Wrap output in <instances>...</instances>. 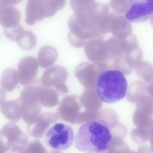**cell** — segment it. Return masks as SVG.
Masks as SVG:
<instances>
[{
    "label": "cell",
    "instance_id": "1",
    "mask_svg": "<svg viewBox=\"0 0 153 153\" xmlns=\"http://www.w3.org/2000/svg\"><path fill=\"white\" fill-rule=\"evenodd\" d=\"M112 139L107 122L101 120H90L80 127L75 145L78 150L86 153H102L107 149Z\"/></svg>",
    "mask_w": 153,
    "mask_h": 153
},
{
    "label": "cell",
    "instance_id": "2",
    "mask_svg": "<svg viewBox=\"0 0 153 153\" xmlns=\"http://www.w3.org/2000/svg\"><path fill=\"white\" fill-rule=\"evenodd\" d=\"M127 87L126 79L121 71L109 69L102 72L98 77L96 90L101 102L111 103L125 97Z\"/></svg>",
    "mask_w": 153,
    "mask_h": 153
},
{
    "label": "cell",
    "instance_id": "3",
    "mask_svg": "<svg viewBox=\"0 0 153 153\" xmlns=\"http://www.w3.org/2000/svg\"><path fill=\"white\" fill-rule=\"evenodd\" d=\"M92 8L88 7L75 11L68 20V26L70 30L68 39L75 47H82L85 40L93 36Z\"/></svg>",
    "mask_w": 153,
    "mask_h": 153
},
{
    "label": "cell",
    "instance_id": "4",
    "mask_svg": "<svg viewBox=\"0 0 153 153\" xmlns=\"http://www.w3.org/2000/svg\"><path fill=\"white\" fill-rule=\"evenodd\" d=\"M66 3L65 0H29L25 8V21L27 25H34L37 21L53 16Z\"/></svg>",
    "mask_w": 153,
    "mask_h": 153
},
{
    "label": "cell",
    "instance_id": "5",
    "mask_svg": "<svg viewBox=\"0 0 153 153\" xmlns=\"http://www.w3.org/2000/svg\"><path fill=\"white\" fill-rule=\"evenodd\" d=\"M47 145L51 148L57 151L69 148L74 139L72 128L62 123L55 124L47 131L45 136Z\"/></svg>",
    "mask_w": 153,
    "mask_h": 153
},
{
    "label": "cell",
    "instance_id": "6",
    "mask_svg": "<svg viewBox=\"0 0 153 153\" xmlns=\"http://www.w3.org/2000/svg\"><path fill=\"white\" fill-rule=\"evenodd\" d=\"M28 141L26 135L13 122L5 125L0 131V143L6 152L12 149H24Z\"/></svg>",
    "mask_w": 153,
    "mask_h": 153
},
{
    "label": "cell",
    "instance_id": "7",
    "mask_svg": "<svg viewBox=\"0 0 153 153\" xmlns=\"http://www.w3.org/2000/svg\"><path fill=\"white\" fill-rule=\"evenodd\" d=\"M129 9L124 16L132 23L145 22L151 18L153 14V0H133L128 1Z\"/></svg>",
    "mask_w": 153,
    "mask_h": 153
},
{
    "label": "cell",
    "instance_id": "8",
    "mask_svg": "<svg viewBox=\"0 0 153 153\" xmlns=\"http://www.w3.org/2000/svg\"><path fill=\"white\" fill-rule=\"evenodd\" d=\"M81 106L79 95H68L62 100L56 114L62 120L74 123L76 121Z\"/></svg>",
    "mask_w": 153,
    "mask_h": 153
},
{
    "label": "cell",
    "instance_id": "9",
    "mask_svg": "<svg viewBox=\"0 0 153 153\" xmlns=\"http://www.w3.org/2000/svg\"><path fill=\"white\" fill-rule=\"evenodd\" d=\"M21 1L0 0V24L4 28L12 27L19 24L21 13L14 5Z\"/></svg>",
    "mask_w": 153,
    "mask_h": 153
},
{
    "label": "cell",
    "instance_id": "10",
    "mask_svg": "<svg viewBox=\"0 0 153 153\" xmlns=\"http://www.w3.org/2000/svg\"><path fill=\"white\" fill-rule=\"evenodd\" d=\"M37 59L34 56H28L22 58L17 67L19 82L22 85H27L35 80L38 70Z\"/></svg>",
    "mask_w": 153,
    "mask_h": 153
},
{
    "label": "cell",
    "instance_id": "11",
    "mask_svg": "<svg viewBox=\"0 0 153 153\" xmlns=\"http://www.w3.org/2000/svg\"><path fill=\"white\" fill-rule=\"evenodd\" d=\"M68 76V71L64 66L56 65L46 70L40 80L44 86L52 88L65 84Z\"/></svg>",
    "mask_w": 153,
    "mask_h": 153
},
{
    "label": "cell",
    "instance_id": "12",
    "mask_svg": "<svg viewBox=\"0 0 153 153\" xmlns=\"http://www.w3.org/2000/svg\"><path fill=\"white\" fill-rule=\"evenodd\" d=\"M36 83L38 99L41 105L52 107L58 104L59 95L55 89L44 86L38 79H36Z\"/></svg>",
    "mask_w": 153,
    "mask_h": 153
},
{
    "label": "cell",
    "instance_id": "13",
    "mask_svg": "<svg viewBox=\"0 0 153 153\" xmlns=\"http://www.w3.org/2000/svg\"><path fill=\"white\" fill-rule=\"evenodd\" d=\"M22 103L20 98L5 102L0 110L4 116L13 122L19 121L22 116Z\"/></svg>",
    "mask_w": 153,
    "mask_h": 153
},
{
    "label": "cell",
    "instance_id": "14",
    "mask_svg": "<svg viewBox=\"0 0 153 153\" xmlns=\"http://www.w3.org/2000/svg\"><path fill=\"white\" fill-rule=\"evenodd\" d=\"M58 58L57 51L53 47L46 45L42 47L38 54V62L42 68H46L53 65Z\"/></svg>",
    "mask_w": 153,
    "mask_h": 153
},
{
    "label": "cell",
    "instance_id": "15",
    "mask_svg": "<svg viewBox=\"0 0 153 153\" xmlns=\"http://www.w3.org/2000/svg\"><path fill=\"white\" fill-rule=\"evenodd\" d=\"M19 82L17 71L15 69L9 68L3 72L0 79V85L4 90L7 92L13 91Z\"/></svg>",
    "mask_w": 153,
    "mask_h": 153
},
{
    "label": "cell",
    "instance_id": "16",
    "mask_svg": "<svg viewBox=\"0 0 153 153\" xmlns=\"http://www.w3.org/2000/svg\"><path fill=\"white\" fill-rule=\"evenodd\" d=\"M16 42L22 48L26 50H30L33 49L35 46L37 39L35 34L32 31L25 30Z\"/></svg>",
    "mask_w": 153,
    "mask_h": 153
},
{
    "label": "cell",
    "instance_id": "17",
    "mask_svg": "<svg viewBox=\"0 0 153 153\" xmlns=\"http://www.w3.org/2000/svg\"><path fill=\"white\" fill-rule=\"evenodd\" d=\"M24 30L23 27L19 24L12 27L3 28L5 36L9 39L16 42Z\"/></svg>",
    "mask_w": 153,
    "mask_h": 153
},
{
    "label": "cell",
    "instance_id": "18",
    "mask_svg": "<svg viewBox=\"0 0 153 153\" xmlns=\"http://www.w3.org/2000/svg\"><path fill=\"white\" fill-rule=\"evenodd\" d=\"M6 99V94L3 89L0 88V105H2Z\"/></svg>",
    "mask_w": 153,
    "mask_h": 153
},
{
    "label": "cell",
    "instance_id": "19",
    "mask_svg": "<svg viewBox=\"0 0 153 153\" xmlns=\"http://www.w3.org/2000/svg\"><path fill=\"white\" fill-rule=\"evenodd\" d=\"M6 152L4 147L0 143V153H6Z\"/></svg>",
    "mask_w": 153,
    "mask_h": 153
},
{
    "label": "cell",
    "instance_id": "20",
    "mask_svg": "<svg viewBox=\"0 0 153 153\" xmlns=\"http://www.w3.org/2000/svg\"><path fill=\"white\" fill-rule=\"evenodd\" d=\"M102 153H111L107 152H105Z\"/></svg>",
    "mask_w": 153,
    "mask_h": 153
}]
</instances>
